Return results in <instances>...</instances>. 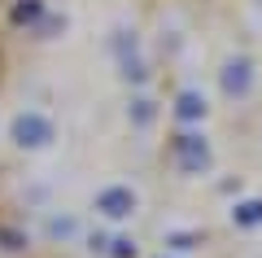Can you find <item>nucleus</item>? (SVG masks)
I'll return each instance as SVG.
<instances>
[{
	"mask_svg": "<svg viewBox=\"0 0 262 258\" xmlns=\"http://www.w3.org/2000/svg\"><path fill=\"white\" fill-rule=\"evenodd\" d=\"M39 13H44V0H18V5H13V22H18V27H35Z\"/></svg>",
	"mask_w": 262,
	"mask_h": 258,
	"instance_id": "nucleus-7",
	"label": "nucleus"
},
{
	"mask_svg": "<svg viewBox=\"0 0 262 258\" xmlns=\"http://www.w3.org/2000/svg\"><path fill=\"white\" fill-rule=\"evenodd\" d=\"M105 249H110L114 258H136V245H131L127 236H114V241H110V245H105Z\"/></svg>",
	"mask_w": 262,
	"mask_h": 258,
	"instance_id": "nucleus-11",
	"label": "nucleus"
},
{
	"mask_svg": "<svg viewBox=\"0 0 262 258\" xmlns=\"http://www.w3.org/2000/svg\"><path fill=\"white\" fill-rule=\"evenodd\" d=\"M219 83H223L227 96L245 101V96L253 92V62H249V57H227L223 70H219Z\"/></svg>",
	"mask_w": 262,
	"mask_h": 258,
	"instance_id": "nucleus-4",
	"label": "nucleus"
},
{
	"mask_svg": "<svg viewBox=\"0 0 262 258\" xmlns=\"http://www.w3.org/2000/svg\"><path fill=\"white\" fill-rule=\"evenodd\" d=\"M206 96L201 92H192V88H184V92L175 96V118L179 123H188V127H196V123H206Z\"/></svg>",
	"mask_w": 262,
	"mask_h": 258,
	"instance_id": "nucleus-5",
	"label": "nucleus"
},
{
	"mask_svg": "<svg viewBox=\"0 0 262 258\" xmlns=\"http://www.w3.org/2000/svg\"><path fill=\"white\" fill-rule=\"evenodd\" d=\"M9 136H13V145H18V149H48V145L57 140V127H53V118H48V114L22 110L18 118H13Z\"/></svg>",
	"mask_w": 262,
	"mask_h": 258,
	"instance_id": "nucleus-2",
	"label": "nucleus"
},
{
	"mask_svg": "<svg viewBox=\"0 0 262 258\" xmlns=\"http://www.w3.org/2000/svg\"><path fill=\"white\" fill-rule=\"evenodd\" d=\"M131 123H136V127H149L153 123V101L149 96H136V101H131Z\"/></svg>",
	"mask_w": 262,
	"mask_h": 258,
	"instance_id": "nucleus-10",
	"label": "nucleus"
},
{
	"mask_svg": "<svg viewBox=\"0 0 262 258\" xmlns=\"http://www.w3.org/2000/svg\"><path fill=\"white\" fill-rule=\"evenodd\" d=\"M136 210H140V197H136V188H127V184H105L101 193H96V214H101V219L122 223Z\"/></svg>",
	"mask_w": 262,
	"mask_h": 258,
	"instance_id": "nucleus-3",
	"label": "nucleus"
},
{
	"mask_svg": "<svg viewBox=\"0 0 262 258\" xmlns=\"http://www.w3.org/2000/svg\"><path fill=\"white\" fill-rule=\"evenodd\" d=\"M162 245H166V249H184V254H188V249L201 245V232H166Z\"/></svg>",
	"mask_w": 262,
	"mask_h": 258,
	"instance_id": "nucleus-8",
	"label": "nucleus"
},
{
	"mask_svg": "<svg viewBox=\"0 0 262 258\" xmlns=\"http://www.w3.org/2000/svg\"><path fill=\"white\" fill-rule=\"evenodd\" d=\"M232 223L236 228H262V197H241L232 206Z\"/></svg>",
	"mask_w": 262,
	"mask_h": 258,
	"instance_id": "nucleus-6",
	"label": "nucleus"
},
{
	"mask_svg": "<svg viewBox=\"0 0 262 258\" xmlns=\"http://www.w3.org/2000/svg\"><path fill=\"white\" fill-rule=\"evenodd\" d=\"M48 236H75V219H53L48 223Z\"/></svg>",
	"mask_w": 262,
	"mask_h": 258,
	"instance_id": "nucleus-12",
	"label": "nucleus"
},
{
	"mask_svg": "<svg viewBox=\"0 0 262 258\" xmlns=\"http://www.w3.org/2000/svg\"><path fill=\"white\" fill-rule=\"evenodd\" d=\"M118 66H122V79H131V83H144V79H149V70H144V62H140L136 53H131V57H118Z\"/></svg>",
	"mask_w": 262,
	"mask_h": 258,
	"instance_id": "nucleus-9",
	"label": "nucleus"
},
{
	"mask_svg": "<svg viewBox=\"0 0 262 258\" xmlns=\"http://www.w3.org/2000/svg\"><path fill=\"white\" fill-rule=\"evenodd\" d=\"M170 162H175L184 175H206L210 162H214L210 140L201 136V131H179V136L170 140Z\"/></svg>",
	"mask_w": 262,
	"mask_h": 258,
	"instance_id": "nucleus-1",
	"label": "nucleus"
}]
</instances>
